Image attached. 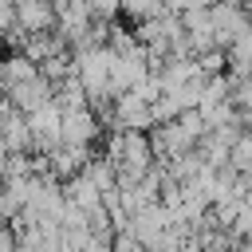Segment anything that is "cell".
<instances>
[{
    "mask_svg": "<svg viewBox=\"0 0 252 252\" xmlns=\"http://www.w3.org/2000/svg\"><path fill=\"white\" fill-rule=\"evenodd\" d=\"M106 138V122L91 110V106H79V110H63V146H98Z\"/></svg>",
    "mask_w": 252,
    "mask_h": 252,
    "instance_id": "cell-1",
    "label": "cell"
},
{
    "mask_svg": "<svg viewBox=\"0 0 252 252\" xmlns=\"http://www.w3.org/2000/svg\"><path fill=\"white\" fill-rule=\"evenodd\" d=\"M213 20H217V47H232L240 35L252 32V12L240 4V0H220L213 4Z\"/></svg>",
    "mask_w": 252,
    "mask_h": 252,
    "instance_id": "cell-2",
    "label": "cell"
},
{
    "mask_svg": "<svg viewBox=\"0 0 252 252\" xmlns=\"http://www.w3.org/2000/svg\"><path fill=\"white\" fill-rule=\"evenodd\" d=\"M158 118H154V102H146L138 91H122L118 102H114V122L110 130H154Z\"/></svg>",
    "mask_w": 252,
    "mask_h": 252,
    "instance_id": "cell-3",
    "label": "cell"
},
{
    "mask_svg": "<svg viewBox=\"0 0 252 252\" xmlns=\"http://www.w3.org/2000/svg\"><path fill=\"white\" fill-rule=\"evenodd\" d=\"M0 130H4V154H32L35 150L28 114L8 98H4V110H0Z\"/></svg>",
    "mask_w": 252,
    "mask_h": 252,
    "instance_id": "cell-4",
    "label": "cell"
},
{
    "mask_svg": "<svg viewBox=\"0 0 252 252\" xmlns=\"http://www.w3.org/2000/svg\"><path fill=\"white\" fill-rule=\"evenodd\" d=\"M110 63H114V51L110 47H91V51H79L75 55V71L87 83V91L110 87Z\"/></svg>",
    "mask_w": 252,
    "mask_h": 252,
    "instance_id": "cell-5",
    "label": "cell"
},
{
    "mask_svg": "<svg viewBox=\"0 0 252 252\" xmlns=\"http://www.w3.org/2000/svg\"><path fill=\"white\" fill-rule=\"evenodd\" d=\"M4 98H8V102H16L24 114H32V110H39V106H47V102L55 98V83H51V79H43V75H35V79H28V83L8 87V91H4Z\"/></svg>",
    "mask_w": 252,
    "mask_h": 252,
    "instance_id": "cell-6",
    "label": "cell"
},
{
    "mask_svg": "<svg viewBox=\"0 0 252 252\" xmlns=\"http://www.w3.org/2000/svg\"><path fill=\"white\" fill-rule=\"evenodd\" d=\"M63 193H67V201H75V205H83L87 213L91 209H98V205H106V193L98 189V181L83 169V173H75V177H67L63 181Z\"/></svg>",
    "mask_w": 252,
    "mask_h": 252,
    "instance_id": "cell-7",
    "label": "cell"
},
{
    "mask_svg": "<svg viewBox=\"0 0 252 252\" xmlns=\"http://www.w3.org/2000/svg\"><path fill=\"white\" fill-rule=\"evenodd\" d=\"M20 8V24L28 32H47V28H59V12H55V0H24L16 4Z\"/></svg>",
    "mask_w": 252,
    "mask_h": 252,
    "instance_id": "cell-8",
    "label": "cell"
},
{
    "mask_svg": "<svg viewBox=\"0 0 252 252\" xmlns=\"http://www.w3.org/2000/svg\"><path fill=\"white\" fill-rule=\"evenodd\" d=\"M35 75H43V71H39V63H35L28 51H12V55L4 59V79H0V83H4V91H8V87L28 83V79H35Z\"/></svg>",
    "mask_w": 252,
    "mask_h": 252,
    "instance_id": "cell-9",
    "label": "cell"
},
{
    "mask_svg": "<svg viewBox=\"0 0 252 252\" xmlns=\"http://www.w3.org/2000/svg\"><path fill=\"white\" fill-rule=\"evenodd\" d=\"M161 12H169L165 0H122V20H130V24L154 20V16H161Z\"/></svg>",
    "mask_w": 252,
    "mask_h": 252,
    "instance_id": "cell-10",
    "label": "cell"
},
{
    "mask_svg": "<svg viewBox=\"0 0 252 252\" xmlns=\"http://www.w3.org/2000/svg\"><path fill=\"white\" fill-rule=\"evenodd\" d=\"M39 71H43V79H51L55 87L63 83V79H71L75 75V55L67 51V55H51V59H43L39 63Z\"/></svg>",
    "mask_w": 252,
    "mask_h": 252,
    "instance_id": "cell-11",
    "label": "cell"
},
{
    "mask_svg": "<svg viewBox=\"0 0 252 252\" xmlns=\"http://www.w3.org/2000/svg\"><path fill=\"white\" fill-rule=\"evenodd\" d=\"M197 63H201L205 75H224V71H228V51H224V47H213V51L197 55Z\"/></svg>",
    "mask_w": 252,
    "mask_h": 252,
    "instance_id": "cell-12",
    "label": "cell"
},
{
    "mask_svg": "<svg viewBox=\"0 0 252 252\" xmlns=\"http://www.w3.org/2000/svg\"><path fill=\"white\" fill-rule=\"evenodd\" d=\"M228 161H232L240 173H252V134H248V130H244V138L232 146V158H228Z\"/></svg>",
    "mask_w": 252,
    "mask_h": 252,
    "instance_id": "cell-13",
    "label": "cell"
},
{
    "mask_svg": "<svg viewBox=\"0 0 252 252\" xmlns=\"http://www.w3.org/2000/svg\"><path fill=\"white\" fill-rule=\"evenodd\" d=\"M197 4H201V0H165V8H169V12H177V16H185V12H189V8H197Z\"/></svg>",
    "mask_w": 252,
    "mask_h": 252,
    "instance_id": "cell-14",
    "label": "cell"
},
{
    "mask_svg": "<svg viewBox=\"0 0 252 252\" xmlns=\"http://www.w3.org/2000/svg\"><path fill=\"white\" fill-rule=\"evenodd\" d=\"M83 252H114V244H106V240H91Z\"/></svg>",
    "mask_w": 252,
    "mask_h": 252,
    "instance_id": "cell-15",
    "label": "cell"
},
{
    "mask_svg": "<svg viewBox=\"0 0 252 252\" xmlns=\"http://www.w3.org/2000/svg\"><path fill=\"white\" fill-rule=\"evenodd\" d=\"M244 8H248V12H252V0H248V4H244Z\"/></svg>",
    "mask_w": 252,
    "mask_h": 252,
    "instance_id": "cell-16",
    "label": "cell"
}]
</instances>
